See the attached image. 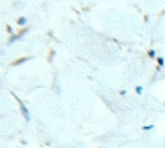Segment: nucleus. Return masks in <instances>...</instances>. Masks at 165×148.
<instances>
[]
</instances>
